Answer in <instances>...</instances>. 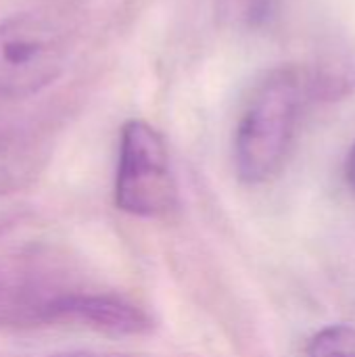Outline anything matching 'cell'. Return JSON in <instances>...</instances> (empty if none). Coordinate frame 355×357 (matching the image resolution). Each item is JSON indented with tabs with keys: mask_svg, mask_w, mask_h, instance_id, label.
Segmentation results:
<instances>
[{
	"mask_svg": "<svg viewBox=\"0 0 355 357\" xmlns=\"http://www.w3.org/2000/svg\"><path fill=\"white\" fill-rule=\"evenodd\" d=\"M50 357H138L123 356V354H105V351H90V349H75V351H61Z\"/></svg>",
	"mask_w": 355,
	"mask_h": 357,
	"instance_id": "obj_8",
	"label": "cell"
},
{
	"mask_svg": "<svg viewBox=\"0 0 355 357\" xmlns=\"http://www.w3.org/2000/svg\"><path fill=\"white\" fill-rule=\"evenodd\" d=\"M113 192L115 207L134 218H167L180 205L167 144L142 119H130L121 128Z\"/></svg>",
	"mask_w": 355,
	"mask_h": 357,
	"instance_id": "obj_2",
	"label": "cell"
},
{
	"mask_svg": "<svg viewBox=\"0 0 355 357\" xmlns=\"http://www.w3.org/2000/svg\"><path fill=\"white\" fill-rule=\"evenodd\" d=\"M46 295V291L21 282L0 270V326L40 324V307Z\"/></svg>",
	"mask_w": 355,
	"mask_h": 357,
	"instance_id": "obj_5",
	"label": "cell"
},
{
	"mask_svg": "<svg viewBox=\"0 0 355 357\" xmlns=\"http://www.w3.org/2000/svg\"><path fill=\"white\" fill-rule=\"evenodd\" d=\"M69 40L44 15H17L0 23V96L23 98L50 86L65 69Z\"/></svg>",
	"mask_w": 355,
	"mask_h": 357,
	"instance_id": "obj_3",
	"label": "cell"
},
{
	"mask_svg": "<svg viewBox=\"0 0 355 357\" xmlns=\"http://www.w3.org/2000/svg\"><path fill=\"white\" fill-rule=\"evenodd\" d=\"M345 176H347V182L349 186L355 190V144L352 146L349 155H347V163H345Z\"/></svg>",
	"mask_w": 355,
	"mask_h": 357,
	"instance_id": "obj_9",
	"label": "cell"
},
{
	"mask_svg": "<svg viewBox=\"0 0 355 357\" xmlns=\"http://www.w3.org/2000/svg\"><path fill=\"white\" fill-rule=\"evenodd\" d=\"M38 172L36 149L17 136H0V197L27 186Z\"/></svg>",
	"mask_w": 355,
	"mask_h": 357,
	"instance_id": "obj_6",
	"label": "cell"
},
{
	"mask_svg": "<svg viewBox=\"0 0 355 357\" xmlns=\"http://www.w3.org/2000/svg\"><path fill=\"white\" fill-rule=\"evenodd\" d=\"M305 357H355V328L337 324L318 331L308 343Z\"/></svg>",
	"mask_w": 355,
	"mask_h": 357,
	"instance_id": "obj_7",
	"label": "cell"
},
{
	"mask_svg": "<svg viewBox=\"0 0 355 357\" xmlns=\"http://www.w3.org/2000/svg\"><path fill=\"white\" fill-rule=\"evenodd\" d=\"M303 100L305 77L295 67L274 69L257 84L234 134V167L243 182L262 184L282 169Z\"/></svg>",
	"mask_w": 355,
	"mask_h": 357,
	"instance_id": "obj_1",
	"label": "cell"
},
{
	"mask_svg": "<svg viewBox=\"0 0 355 357\" xmlns=\"http://www.w3.org/2000/svg\"><path fill=\"white\" fill-rule=\"evenodd\" d=\"M40 324L84 326L117 337L146 335L155 326L153 318L132 301L82 291H50L40 307Z\"/></svg>",
	"mask_w": 355,
	"mask_h": 357,
	"instance_id": "obj_4",
	"label": "cell"
}]
</instances>
